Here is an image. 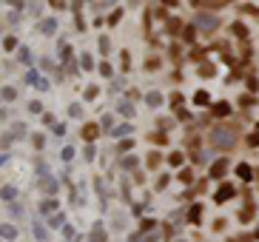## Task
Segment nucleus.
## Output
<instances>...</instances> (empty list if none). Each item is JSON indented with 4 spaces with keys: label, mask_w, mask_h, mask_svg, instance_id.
Returning a JSON list of instances; mask_svg holds the SVG:
<instances>
[{
    "label": "nucleus",
    "mask_w": 259,
    "mask_h": 242,
    "mask_svg": "<svg viewBox=\"0 0 259 242\" xmlns=\"http://www.w3.org/2000/svg\"><path fill=\"white\" fill-rule=\"evenodd\" d=\"M103 239H106V234H103V231H100V228H97V231H94V234H92V242H103Z\"/></svg>",
    "instance_id": "obj_7"
},
{
    "label": "nucleus",
    "mask_w": 259,
    "mask_h": 242,
    "mask_svg": "<svg viewBox=\"0 0 259 242\" xmlns=\"http://www.w3.org/2000/svg\"><path fill=\"white\" fill-rule=\"evenodd\" d=\"M231 194H234V188H231V185H225V188H222L220 194H217V199H220V203H222V199H228Z\"/></svg>",
    "instance_id": "obj_6"
},
{
    "label": "nucleus",
    "mask_w": 259,
    "mask_h": 242,
    "mask_svg": "<svg viewBox=\"0 0 259 242\" xmlns=\"http://www.w3.org/2000/svg\"><path fill=\"white\" fill-rule=\"evenodd\" d=\"M213 114H217V117H225V114H231V108H228V103H220V106L213 108Z\"/></svg>",
    "instance_id": "obj_3"
},
{
    "label": "nucleus",
    "mask_w": 259,
    "mask_h": 242,
    "mask_svg": "<svg viewBox=\"0 0 259 242\" xmlns=\"http://www.w3.org/2000/svg\"><path fill=\"white\" fill-rule=\"evenodd\" d=\"M83 137H85V140H94V137H97V126H85Z\"/></svg>",
    "instance_id": "obj_4"
},
{
    "label": "nucleus",
    "mask_w": 259,
    "mask_h": 242,
    "mask_svg": "<svg viewBox=\"0 0 259 242\" xmlns=\"http://www.w3.org/2000/svg\"><path fill=\"white\" fill-rule=\"evenodd\" d=\"M197 26H199L202 31H213V29H217V20L205 15V17H197Z\"/></svg>",
    "instance_id": "obj_2"
},
{
    "label": "nucleus",
    "mask_w": 259,
    "mask_h": 242,
    "mask_svg": "<svg viewBox=\"0 0 259 242\" xmlns=\"http://www.w3.org/2000/svg\"><path fill=\"white\" fill-rule=\"evenodd\" d=\"M213 145H231L234 143V134H231L228 129H217L213 131V140H211Z\"/></svg>",
    "instance_id": "obj_1"
},
{
    "label": "nucleus",
    "mask_w": 259,
    "mask_h": 242,
    "mask_svg": "<svg viewBox=\"0 0 259 242\" xmlns=\"http://www.w3.org/2000/svg\"><path fill=\"white\" fill-rule=\"evenodd\" d=\"M239 177H242V180H248V177H251V168H248V166H239Z\"/></svg>",
    "instance_id": "obj_8"
},
{
    "label": "nucleus",
    "mask_w": 259,
    "mask_h": 242,
    "mask_svg": "<svg viewBox=\"0 0 259 242\" xmlns=\"http://www.w3.org/2000/svg\"><path fill=\"white\" fill-rule=\"evenodd\" d=\"M248 143H251V145H259V134H253V137H248Z\"/></svg>",
    "instance_id": "obj_9"
},
{
    "label": "nucleus",
    "mask_w": 259,
    "mask_h": 242,
    "mask_svg": "<svg viewBox=\"0 0 259 242\" xmlns=\"http://www.w3.org/2000/svg\"><path fill=\"white\" fill-rule=\"evenodd\" d=\"M225 166H228V163H225V159H220V163L213 166V177H222V174H225Z\"/></svg>",
    "instance_id": "obj_5"
}]
</instances>
